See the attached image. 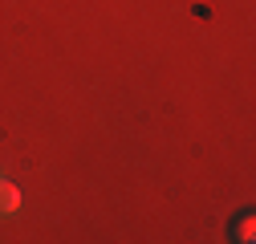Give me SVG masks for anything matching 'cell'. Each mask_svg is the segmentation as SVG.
<instances>
[{
  "instance_id": "1",
  "label": "cell",
  "mask_w": 256,
  "mask_h": 244,
  "mask_svg": "<svg viewBox=\"0 0 256 244\" xmlns=\"http://www.w3.org/2000/svg\"><path fill=\"white\" fill-rule=\"evenodd\" d=\"M228 240H236V244H252V240H256V216H252V212H240V216H232V224H228Z\"/></svg>"
},
{
  "instance_id": "2",
  "label": "cell",
  "mask_w": 256,
  "mask_h": 244,
  "mask_svg": "<svg viewBox=\"0 0 256 244\" xmlns=\"http://www.w3.org/2000/svg\"><path fill=\"white\" fill-rule=\"evenodd\" d=\"M16 208H20V192H16V183H8L4 175H0V216H12Z\"/></svg>"
}]
</instances>
